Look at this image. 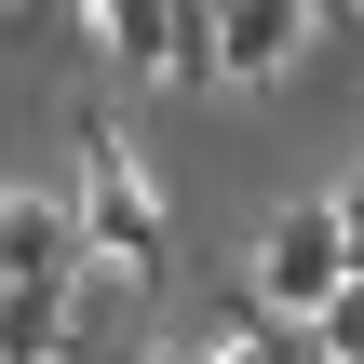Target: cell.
Masks as SVG:
<instances>
[{"label": "cell", "mask_w": 364, "mask_h": 364, "mask_svg": "<svg viewBox=\"0 0 364 364\" xmlns=\"http://www.w3.org/2000/svg\"><path fill=\"white\" fill-rule=\"evenodd\" d=\"M68 203H81V230H95V270L176 284V216H162V189H149V162H135L122 122H81V135H68Z\"/></svg>", "instance_id": "cell-1"}, {"label": "cell", "mask_w": 364, "mask_h": 364, "mask_svg": "<svg viewBox=\"0 0 364 364\" xmlns=\"http://www.w3.org/2000/svg\"><path fill=\"white\" fill-rule=\"evenodd\" d=\"M351 284H364V257H351V230H338V203H284L257 230V257H243V297L284 311V324H324Z\"/></svg>", "instance_id": "cell-2"}, {"label": "cell", "mask_w": 364, "mask_h": 364, "mask_svg": "<svg viewBox=\"0 0 364 364\" xmlns=\"http://www.w3.org/2000/svg\"><path fill=\"white\" fill-rule=\"evenodd\" d=\"M95 54L122 68V81H216V14L203 0H108L95 14Z\"/></svg>", "instance_id": "cell-3"}, {"label": "cell", "mask_w": 364, "mask_h": 364, "mask_svg": "<svg viewBox=\"0 0 364 364\" xmlns=\"http://www.w3.org/2000/svg\"><path fill=\"white\" fill-rule=\"evenodd\" d=\"M95 270V230H81V203H54V189H14L0 203V297H68Z\"/></svg>", "instance_id": "cell-4"}, {"label": "cell", "mask_w": 364, "mask_h": 364, "mask_svg": "<svg viewBox=\"0 0 364 364\" xmlns=\"http://www.w3.org/2000/svg\"><path fill=\"white\" fill-rule=\"evenodd\" d=\"M311 27H324L311 0H230L216 14V81H284L311 54Z\"/></svg>", "instance_id": "cell-5"}, {"label": "cell", "mask_w": 364, "mask_h": 364, "mask_svg": "<svg viewBox=\"0 0 364 364\" xmlns=\"http://www.w3.org/2000/svg\"><path fill=\"white\" fill-rule=\"evenodd\" d=\"M324 203H338V230H351V257H364V162L338 176V189H324Z\"/></svg>", "instance_id": "cell-6"}, {"label": "cell", "mask_w": 364, "mask_h": 364, "mask_svg": "<svg viewBox=\"0 0 364 364\" xmlns=\"http://www.w3.org/2000/svg\"><path fill=\"white\" fill-rule=\"evenodd\" d=\"M135 364H176V351H135Z\"/></svg>", "instance_id": "cell-7"}, {"label": "cell", "mask_w": 364, "mask_h": 364, "mask_svg": "<svg viewBox=\"0 0 364 364\" xmlns=\"http://www.w3.org/2000/svg\"><path fill=\"white\" fill-rule=\"evenodd\" d=\"M203 14H230V0H203Z\"/></svg>", "instance_id": "cell-8"}]
</instances>
